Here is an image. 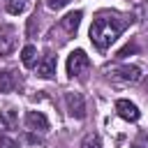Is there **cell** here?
<instances>
[{"instance_id": "6da1fadb", "label": "cell", "mask_w": 148, "mask_h": 148, "mask_svg": "<svg viewBox=\"0 0 148 148\" xmlns=\"http://www.w3.org/2000/svg\"><path fill=\"white\" fill-rule=\"evenodd\" d=\"M130 18H123V16H116V14H99L92 25H90V42L99 49V51H106L118 37L120 32L127 28Z\"/></svg>"}, {"instance_id": "9a60e30c", "label": "cell", "mask_w": 148, "mask_h": 148, "mask_svg": "<svg viewBox=\"0 0 148 148\" xmlns=\"http://www.w3.org/2000/svg\"><path fill=\"white\" fill-rule=\"evenodd\" d=\"M0 148H18V143H16L12 136H7V134H0Z\"/></svg>"}, {"instance_id": "4fadbf2b", "label": "cell", "mask_w": 148, "mask_h": 148, "mask_svg": "<svg viewBox=\"0 0 148 148\" xmlns=\"http://www.w3.org/2000/svg\"><path fill=\"white\" fill-rule=\"evenodd\" d=\"M25 7H28V0H9V2H7V12L14 14V16H16V14H23Z\"/></svg>"}, {"instance_id": "5bb4252c", "label": "cell", "mask_w": 148, "mask_h": 148, "mask_svg": "<svg viewBox=\"0 0 148 148\" xmlns=\"http://www.w3.org/2000/svg\"><path fill=\"white\" fill-rule=\"evenodd\" d=\"M81 148H102V146H99V136H97L95 132L86 134L83 141H81Z\"/></svg>"}, {"instance_id": "5b68a950", "label": "cell", "mask_w": 148, "mask_h": 148, "mask_svg": "<svg viewBox=\"0 0 148 148\" xmlns=\"http://www.w3.org/2000/svg\"><path fill=\"white\" fill-rule=\"evenodd\" d=\"M116 113H118L123 120H127V123H136V120L141 118L139 106H136L134 102H130V99H118V102H116Z\"/></svg>"}, {"instance_id": "52a82bcc", "label": "cell", "mask_w": 148, "mask_h": 148, "mask_svg": "<svg viewBox=\"0 0 148 148\" xmlns=\"http://www.w3.org/2000/svg\"><path fill=\"white\" fill-rule=\"evenodd\" d=\"M25 127L35 132H46L49 130V118L42 111H28L25 113Z\"/></svg>"}, {"instance_id": "2e32d148", "label": "cell", "mask_w": 148, "mask_h": 148, "mask_svg": "<svg viewBox=\"0 0 148 148\" xmlns=\"http://www.w3.org/2000/svg\"><path fill=\"white\" fill-rule=\"evenodd\" d=\"M67 5H69V0H46V7L49 9H56V12L62 9V7H67Z\"/></svg>"}, {"instance_id": "7c38bea8", "label": "cell", "mask_w": 148, "mask_h": 148, "mask_svg": "<svg viewBox=\"0 0 148 148\" xmlns=\"http://www.w3.org/2000/svg\"><path fill=\"white\" fill-rule=\"evenodd\" d=\"M14 123H16V116H14L12 109L0 111V130H2V132H9V130L14 127Z\"/></svg>"}, {"instance_id": "8992f818", "label": "cell", "mask_w": 148, "mask_h": 148, "mask_svg": "<svg viewBox=\"0 0 148 148\" xmlns=\"http://www.w3.org/2000/svg\"><path fill=\"white\" fill-rule=\"evenodd\" d=\"M16 30L12 25H0V56H9L16 49Z\"/></svg>"}, {"instance_id": "9c48e42d", "label": "cell", "mask_w": 148, "mask_h": 148, "mask_svg": "<svg viewBox=\"0 0 148 148\" xmlns=\"http://www.w3.org/2000/svg\"><path fill=\"white\" fill-rule=\"evenodd\" d=\"M81 12H72V14H67V16H62L60 18V25L69 32V35H74L76 30H79V23H81Z\"/></svg>"}, {"instance_id": "30bf717a", "label": "cell", "mask_w": 148, "mask_h": 148, "mask_svg": "<svg viewBox=\"0 0 148 148\" xmlns=\"http://www.w3.org/2000/svg\"><path fill=\"white\" fill-rule=\"evenodd\" d=\"M21 62H23L28 69H32V67L37 65V49H35L32 44L23 46V51H21Z\"/></svg>"}, {"instance_id": "8fae6325", "label": "cell", "mask_w": 148, "mask_h": 148, "mask_svg": "<svg viewBox=\"0 0 148 148\" xmlns=\"http://www.w3.org/2000/svg\"><path fill=\"white\" fill-rule=\"evenodd\" d=\"M16 86H18V81L12 72H0V92H12V90H16Z\"/></svg>"}, {"instance_id": "277c9868", "label": "cell", "mask_w": 148, "mask_h": 148, "mask_svg": "<svg viewBox=\"0 0 148 148\" xmlns=\"http://www.w3.org/2000/svg\"><path fill=\"white\" fill-rule=\"evenodd\" d=\"M65 104H67V111L72 118L76 120H83L86 118V99L81 92H67L65 95Z\"/></svg>"}, {"instance_id": "ba28073f", "label": "cell", "mask_w": 148, "mask_h": 148, "mask_svg": "<svg viewBox=\"0 0 148 148\" xmlns=\"http://www.w3.org/2000/svg\"><path fill=\"white\" fill-rule=\"evenodd\" d=\"M35 67H37V76H42V79H51V76L56 74V56L46 53Z\"/></svg>"}, {"instance_id": "3957f363", "label": "cell", "mask_w": 148, "mask_h": 148, "mask_svg": "<svg viewBox=\"0 0 148 148\" xmlns=\"http://www.w3.org/2000/svg\"><path fill=\"white\" fill-rule=\"evenodd\" d=\"M106 72H109V76H113L118 81H125V83H139L143 79V72L136 65H118V67H109Z\"/></svg>"}, {"instance_id": "7a4b0ae2", "label": "cell", "mask_w": 148, "mask_h": 148, "mask_svg": "<svg viewBox=\"0 0 148 148\" xmlns=\"http://www.w3.org/2000/svg\"><path fill=\"white\" fill-rule=\"evenodd\" d=\"M88 69H90V58L86 56L83 49H74L67 56V74L74 79V76H83Z\"/></svg>"}]
</instances>
